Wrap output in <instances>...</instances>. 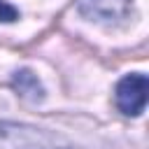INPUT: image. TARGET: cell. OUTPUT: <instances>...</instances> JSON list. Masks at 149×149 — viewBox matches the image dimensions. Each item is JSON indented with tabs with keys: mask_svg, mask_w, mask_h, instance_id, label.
I'll return each instance as SVG.
<instances>
[{
	"mask_svg": "<svg viewBox=\"0 0 149 149\" xmlns=\"http://www.w3.org/2000/svg\"><path fill=\"white\" fill-rule=\"evenodd\" d=\"M68 140L63 135L26 126L0 121V149H68Z\"/></svg>",
	"mask_w": 149,
	"mask_h": 149,
	"instance_id": "cell-1",
	"label": "cell"
},
{
	"mask_svg": "<svg viewBox=\"0 0 149 149\" xmlns=\"http://www.w3.org/2000/svg\"><path fill=\"white\" fill-rule=\"evenodd\" d=\"M12 86L19 91V95H23L26 100H42L44 98V86L40 84L37 74H33L30 70H19L12 77Z\"/></svg>",
	"mask_w": 149,
	"mask_h": 149,
	"instance_id": "cell-4",
	"label": "cell"
},
{
	"mask_svg": "<svg viewBox=\"0 0 149 149\" xmlns=\"http://www.w3.org/2000/svg\"><path fill=\"white\" fill-rule=\"evenodd\" d=\"M147 88H149L147 74H142V72L126 74L116 84V91H114L116 107L128 116H140L147 105Z\"/></svg>",
	"mask_w": 149,
	"mask_h": 149,
	"instance_id": "cell-2",
	"label": "cell"
},
{
	"mask_svg": "<svg viewBox=\"0 0 149 149\" xmlns=\"http://www.w3.org/2000/svg\"><path fill=\"white\" fill-rule=\"evenodd\" d=\"M16 19H19V12H16L9 2L0 0V21H2V23H12V21H16Z\"/></svg>",
	"mask_w": 149,
	"mask_h": 149,
	"instance_id": "cell-5",
	"label": "cell"
},
{
	"mask_svg": "<svg viewBox=\"0 0 149 149\" xmlns=\"http://www.w3.org/2000/svg\"><path fill=\"white\" fill-rule=\"evenodd\" d=\"M77 9L88 21L112 23L128 14L130 0H77Z\"/></svg>",
	"mask_w": 149,
	"mask_h": 149,
	"instance_id": "cell-3",
	"label": "cell"
}]
</instances>
